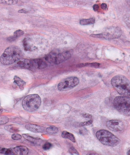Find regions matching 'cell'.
<instances>
[{
  "instance_id": "obj_36",
  "label": "cell",
  "mask_w": 130,
  "mask_h": 155,
  "mask_svg": "<svg viewBox=\"0 0 130 155\" xmlns=\"http://www.w3.org/2000/svg\"><path fill=\"white\" fill-rule=\"evenodd\" d=\"M1 132H0V135H1Z\"/></svg>"
},
{
  "instance_id": "obj_23",
  "label": "cell",
  "mask_w": 130,
  "mask_h": 155,
  "mask_svg": "<svg viewBox=\"0 0 130 155\" xmlns=\"http://www.w3.org/2000/svg\"><path fill=\"white\" fill-rule=\"evenodd\" d=\"M23 45L24 49L26 51H30L31 50V46L28 43L26 39H24L23 40Z\"/></svg>"
},
{
  "instance_id": "obj_13",
  "label": "cell",
  "mask_w": 130,
  "mask_h": 155,
  "mask_svg": "<svg viewBox=\"0 0 130 155\" xmlns=\"http://www.w3.org/2000/svg\"><path fill=\"white\" fill-rule=\"evenodd\" d=\"M91 36L92 37L95 38L104 39H110L115 38L112 35L110 34L107 33H101L98 34H92L91 35Z\"/></svg>"
},
{
  "instance_id": "obj_22",
  "label": "cell",
  "mask_w": 130,
  "mask_h": 155,
  "mask_svg": "<svg viewBox=\"0 0 130 155\" xmlns=\"http://www.w3.org/2000/svg\"><path fill=\"white\" fill-rule=\"evenodd\" d=\"M18 0H0V4L6 5H15L18 3Z\"/></svg>"
},
{
  "instance_id": "obj_17",
  "label": "cell",
  "mask_w": 130,
  "mask_h": 155,
  "mask_svg": "<svg viewBox=\"0 0 130 155\" xmlns=\"http://www.w3.org/2000/svg\"><path fill=\"white\" fill-rule=\"evenodd\" d=\"M22 136L25 139H26L28 141L34 143V144H36V143H38L39 141L40 140V139L32 137L27 135V134H23Z\"/></svg>"
},
{
  "instance_id": "obj_38",
  "label": "cell",
  "mask_w": 130,
  "mask_h": 155,
  "mask_svg": "<svg viewBox=\"0 0 130 155\" xmlns=\"http://www.w3.org/2000/svg\"></svg>"
},
{
  "instance_id": "obj_11",
  "label": "cell",
  "mask_w": 130,
  "mask_h": 155,
  "mask_svg": "<svg viewBox=\"0 0 130 155\" xmlns=\"http://www.w3.org/2000/svg\"><path fill=\"white\" fill-rule=\"evenodd\" d=\"M14 155H27L28 153V149L24 146H19L12 148Z\"/></svg>"
},
{
  "instance_id": "obj_8",
  "label": "cell",
  "mask_w": 130,
  "mask_h": 155,
  "mask_svg": "<svg viewBox=\"0 0 130 155\" xmlns=\"http://www.w3.org/2000/svg\"><path fill=\"white\" fill-rule=\"evenodd\" d=\"M15 66L21 68L29 69L32 71H35L34 62V60H29L26 59H22L17 61Z\"/></svg>"
},
{
  "instance_id": "obj_3",
  "label": "cell",
  "mask_w": 130,
  "mask_h": 155,
  "mask_svg": "<svg viewBox=\"0 0 130 155\" xmlns=\"http://www.w3.org/2000/svg\"><path fill=\"white\" fill-rule=\"evenodd\" d=\"M96 136L100 142L107 146L115 147L120 141L111 132L106 130H100L96 132Z\"/></svg>"
},
{
  "instance_id": "obj_37",
  "label": "cell",
  "mask_w": 130,
  "mask_h": 155,
  "mask_svg": "<svg viewBox=\"0 0 130 155\" xmlns=\"http://www.w3.org/2000/svg\"><path fill=\"white\" fill-rule=\"evenodd\" d=\"M0 105H1V103H0Z\"/></svg>"
},
{
  "instance_id": "obj_12",
  "label": "cell",
  "mask_w": 130,
  "mask_h": 155,
  "mask_svg": "<svg viewBox=\"0 0 130 155\" xmlns=\"http://www.w3.org/2000/svg\"><path fill=\"white\" fill-rule=\"evenodd\" d=\"M14 83L19 86L21 90H23L24 89L25 86V82L24 81L16 76L14 77Z\"/></svg>"
},
{
  "instance_id": "obj_34",
  "label": "cell",
  "mask_w": 130,
  "mask_h": 155,
  "mask_svg": "<svg viewBox=\"0 0 130 155\" xmlns=\"http://www.w3.org/2000/svg\"><path fill=\"white\" fill-rule=\"evenodd\" d=\"M3 109H0V114L2 113V112H3Z\"/></svg>"
},
{
  "instance_id": "obj_33",
  "label": "cell",
  "mask_w": 130,
  "mask_h": 155,
  "mask_svg": "<svg viewBox=\"0 0 130 155\" xmlns=\"http://www.w3.org/2000/svg\"><path fill=\"white\" fill-rule=\"evenodd\" d=\"M101 7L103 10H106L107 8V5L105 3H102L101 5Z\"/></svg>"
},
{
  "instance_id": "obj_21",
  "label": "cell",
  "mask_w": 130,
  "mask_h": 155,
  "mask_svg": "<svg viewBox=\"0 0 130 155\" xmlns=\"http://www.w3.org/2000/svg\"><path fill=\"white\" fill-rule=\"evenodd\" d=\"M36 60H37V69H42L47 67V64L43 60L40 59Z\"/></svg>"
},
{
  "instance_id": "obj_24",
  "label": "cell",
  "mask_w": 130,
  "mask_h": 155,
  "mask_svg": "<svg viewBox=\"0 0 130 155\" xmlns=\"http://www.w3.org/2000/svg\"><path fill=\"white\" fill-rule=\"evenodd\" d=\"M9 119L5 116H0V125L5 124L9 122Z\"/></svg>"
},
{
  "instance_id": "obj_5",
  "label": "cell",
  "mask_w": 130,
  "mask_h": 155,
  "mask_svg": "<svg viewBox=\"0 0 130 155\" xmlns=\"http://www.w3.org/2000/svg\"><path fill=\"white\" fill-rule=\"evenodd\" d=\"M114 107L119 113L127 116H130V97L117 96L114 100Z\"/></svg>"
},
{
  "instance_id": "obj_29",
  "label": "cell",
  "mask_w": 130,
  "mask_h": 155,
  "mask_svg": "<svg viewBox=\"0 0 130 155\" xmlns=\"http://www.w3.org/2000/svg\"><path fill=\"white\" fill-rule=\"evenodd\" d=\"M69 152L70 153H71V154H76V155H79L78 152L77 151L76 149L73 148V147H71V148L69 149Z\"/></svg>"
},
{
  "instance_id": "obj_9",
  "label": "cell",
  "mask_w": 130,
  "mask_h": 155,
  "mask_svg": "<svg viewBox=\"0 0 130 155\" xmlns=\"http://www.w3.org/2000/svg\"><path fill=\"white\" fill-rule=\"evenodd\" d=\"M71 53L70 51H67L56 54L54 63L58 64L64 61L67 60L71 57Z\"/></svg>"
},
{
  "instance_id": "obj_30",
  "label": "cell",
  "mask_w": 130,
  "mask_h": 155,
  "mask_svg": "<svg viewBox=\"0 0 130 155\" xmlns=\"http://www.w3.org/2000/svg\"><path fill=\"white\" fill-rule=\"evenodd\" d=\"M82 116L84 118H89V119H92V116L91 114H88V113H83L82 114Z\"/></svg>"
},
{
  "instance_id": "obj_20",
  "label": "cell",
  "mask_w": 130,
  "mask_h": 155,
  "mask_svg": "<svg viewBox=\"0 0 130 155\" xmlns=\"http://www.w3.org/2000/svg\"><path fill=\"white\" fill-rule=\"evenodd\" d=\"M0 153L5 155H14L12 148H6L0 147Z\"/></svg>"
},
{
  "instance_id": "obj_4",
  "label": "cell",
  "mask_w": 130,
  "mask_h": 155,
  "mask_svg": "<svg viewBox=\"0 0 130 155\" xmlns=\"http://www.w3.org/2000/svg\"><path fill=\"white\" fill-rule=\"evenodd\" d=\"M41 104V100L37 94L28 95L23 99L22 104L25 110L29 112H33L40 108Z\"/></svg>"
},
{
  "instance_id": "obj_26",
  "label": "cell",
  "mask_w": 130,
  "mask_h": 155,
  "mask_svg": "<svg viewBox=\"0 0 130 155\" xmlns=\"http://www.w3.org/2000/svg\"><path fill=\"white\" fill-rule=\"evenodd\" d=\"M52 146V145L51 143L47 142L45 143V144L43 145V148L44 150H47L50 149Z\"/></svg>"
},
{
  "instance_id": "obj_10",
  "label": "cell",
  "mask_w": 130,
  "mask_h": 155,
  "mask_svg": "<svg viewBox=\"0 0 130 155\" xmlns=\"http://www.w3.org/2000/svg\"><path fill=\"white\" fill-rule=\"evenodd\" d=\"M25 127L28 131L36 133L45 132V127L33 124H28L26 125Z\"/></svg>"
},
{
  "instance_id": "obj_25",
  "label": "cell",
  "mask_w": 130,
  "mask_h": 155,
  "mask_svg": "<svg viewBox=\"0 0 130 155\" xmlns=\"http://www.w3.org/2000/svg\"><path fill=\"white\" fill-rule=\"evenodd\" d=\"M93 120L92 119H91L90 120L87 121V122H81L80 123V127H84V126H88L90 125H91L93 123Z\"/></svg>"
},
{
  "instance_id": "obj_32",
  "label": "cell",
  "mask_w": 130,
  "mask_h": 155,
  "mask_svg": "<svg viewBox=\"0 0 130 155\" xmlns=\"http://www.w3.org/2000/svg\"><path fill=\"white\" fill-rule=\"evenodd\" d=\"M18 12L19 13H23V14H26V13H27L28 12V11H27L26 9H23L22 10H19Z\"/></svg>"
},
{
  "instance_id": "obj_6",
  "label": "cell",
  "mask_w": 130,
  "mask_h": 155,
  "mask_svg": "<svg viewBox=\"0 0 130 155\" xmlns=\"http://www.w3.org/2000/svg\"><path fill=\"white\" fill-rule=\"evenodd\" d=\"M80 80L76 77L72 76L66 78L58 84V88L61 91H66L75 88L78 85Z\"/></svg>"
},
{
  "instance_id": "obj_19",
  "label": "cell",
  "mask_w": 130,
  "mask_h": 155,
  "mask_svg": "<svg viewBox=\"0 0 130 155\" xmlns=\"http://www.w3.org/2000/svg\"><path fill=\"white\" fill-rule=\"evenodd\" d=\"M46 132L50 135H55L58 132V128L55 126H52L47 128L46 130Z\"/></svg>"
},
{
  "instance_id": "obj_2",
  "label": "cell",
  "mask_w": 130,
  "mask_h": 155,
  "mask_svg": "<svg viewBox=\"0 0 130 155\" xmlns=\"http://www.w3.org/2000/svg\"><path fill=\"white\" fill-rule=\"evenodd\" d=\"M22 55V53L19 47L11 45L5 49L0 57V61L2 64L11 65L20 59Z\"/></svg>"
},
{
  "instance_id": "obj_31",
  "label": "cell",
  "mask_w": 130,
  "mask_h": 155,
  "mask_svg": "<svg viewBox=\"0 0 130 155\" xmlns=\"http://www.w3.org/2000/svg\"><path fill=\"white\" fill-rule=\"evenodd\" d=\"M93 9L94 11H97L99 9V6L97 5H95L93 6Z\"/></svg>"
},
{
  "instance_id": "obj_7",
  "label": "cell",
  "mask_w": 130,
  "mask_h": 155,
  "mask_svg": "<svg viewBox=\"0 0 130 155\" xmlns=\"http://www.w3.org/2000/svg\"><path fill=\"white\" fill-rule=\"evenodd\" d=\"M106 125L109 129L115 132L123 131L124 129V123L119 120L108 121L106 122Z\"/></svg>"
},
{
  "instance_id": "obj_28",
  "label": "cell",
  "mask_w": 130,
  "mask_h": 155,
  "mask_svg": "<svg viewBox=\"0 0 130 155\" xmlns=\"http://www.w3.org/2000/svg\"><path fill=\"white\" fill-rule=\"evenodd\" d=\"M100 64L98 63H88V66H90L91 67H94V68H98L100 66Z\"/></svg>"
},
{
  "instance_id": "obj_27",
  "label": "cell",
  "mask_w": 130,
  "mask_h": 155,
  "mask_svg": "<svg viewBox=\"0 0 130 155\" xmlns=\"http://www.w3.org/2000/svg\"><path fill=\"white\" fill-rule=\"evenodd\" d=\"M11 138L13 140L17 141L21 140L22 138L21 135L18 134H13L12 135Z\"/></svg>"
},
{
  "instance_id": "obj_35",
  "label": "cell",
  "mask_w": 130,
  "mask_h": 155,
  "mask_svg": "<svg viewBox=\"0 0 130 155\" xmlns=\"http://www.w3.org/2000/svg\"><path fill=\"white\" fill-rule=\"evenodd\" d=\"M127 154L129 155H130V150L128 152H127Z\"/></svg>"
},
{
  "instance_id": "obj_18",
  "label": "cell",
  "mask_w": 130,
  "mask_h": 155,
  "mask_svg": "<svg viewBox=\"0 0 130 155\" xmlns=\"http://www.w3.org/2000/svg\"><path fill=\"white\" fill-rule=\"evenodd\" d=\"M95 22L94 18H91L89 19H84L80 21V24L82 25H87L93 24Z\"/></svg>"
},
{
  "instance_id": "obj_16",
  "label": "cell",
  "mask_w": 130,
  "mask_h": 155,
  "mask_svg": "<svg viewBox=\"0 0 130 155\" xmlns=\"http://www.w3.org/2000/svg\"><path fill=\"white\" fill-rule=\"evenodd\" d=\"M7 131L12 133H16L19 131V128L15 125H7L4 127Z\"/></svg>"
},
{
  "instance_id": "obj_1",
  "label": "cell",
  "mask_w": 130,
  "mask_h": 155,
  "mask_svg": "<svg viewBox=\"0 0 130 155\" xmlns=\"http://www.w3.org/2000/svg\"><path fill=\"white\" fill-rule=\"evenodd\" d=\"M111 84L120 95L130 97V81L126 76H116L112 79Z\"/></svg>"
},
{
  "instance_id": "obj_14",
  "label": "cell",
  "mask_w": 130,
  "mask_h": 155,
  "mask_svg": "<svg viewBox=\"0 0 130 155\" xmlns=\"http://www.w3.org/2000/svg\"><path fill=\"white\" fill-rule=\"evenodd\" d=\"M24 34V32L21 30H17L14 32L13 36H10L8 38V40L10 42H13L16 40L18 37L22 36Z\"/></svg>"
},
{
  "instance_id": "obj_15",
  "label": "cell",
  "mask_w": 130,
  "mask_h": 155,
  "mask_svg": "<svg viewBox=\"0 0 130 155\" xmlns=\"http://www.w3.org/2000/svg\"><path fill=\"white\" fill-rule=\"evenodd\" d=\"M62 136L64 138L69 139L72 142H76V139L74 135L72 134L67 131H63L62 133Z\"/></svg>"
}]
</instances>
